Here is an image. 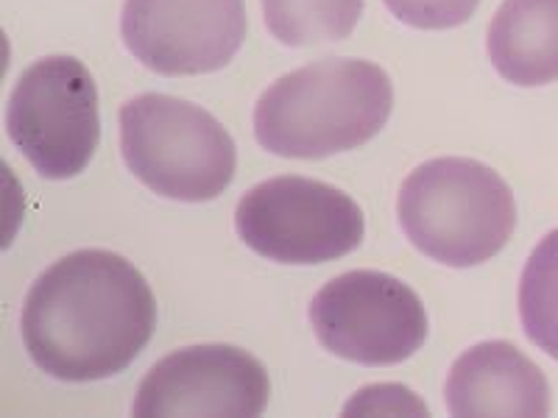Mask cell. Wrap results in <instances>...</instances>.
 <instances>
[{
  "mask_svg": "<svg viewBox=\"0 0 558 418\" xmlns=\"http://www.w3.org/2000/svg\"><path fill=\"white\" fill-rule=\"evenodd\" d=\"M157 330V298L121 254L82 248L45 268L20 316L39 371L62 382L123 374Z\"/></svg>",
  "mask_w": 558,
  "mask_h": 418,
  "instance_id": "6da1fadb",
  "label": "cell"
},
{
  "mask_svg": "<svg viewBox=\"0 0 558 418\" xmlns=\"http://www.w3.org/2000/svg\"><path fill=\"white\" fill-rule=\"evenodd\" d=\"M393 109V84L380 64L322 59L286 73L254 107V137L286 159H324L375 139Z\"/></svg>",
  "mask_w": 558,
  "mask_h": 418,
  "instance_id": "7a4b0ae2",
  "label": "cell"
},
{
  "mask_svg": "<svg viewBox=\"0 0 558 418\" xmlns=\"http://www.w3.org/2000/svg\"><path fill=\"white\" fill-rule=\"evenodd\" d=\"M397 216L411 246L427 260L475 268L508 246L517 201L506 179L477 159L436 157L402 182Z\"/></svg>",
  "mask_w": 558,
  "mask_h": 418,
  "instance_id": "3957f363",
  "label": "cell"
},
{
  "mask_svg": "<svg viewBox=\"0 0 558 418\" xmlns=\"http://www.w3.org/2000/svg\"><path fill=\"white\" fill-rule=\"evenodd\" d=\"M121 153L148 190L184 204L218 198L238 171L227 128L207 109L159 93L121 107Z\"/></svg>",
  "mask_w": 558,
  "mask_h": 418,
  "instance_id": "277c9868",
  "label": "cell"
},
{
  "mask_svg": "<svg viewBox=\"0 0 558 418\" xmlns=\"http://www.w3.org/2000/svg\"><path fill=\"white\" fill-rule=\"evenodd\" d=\"M238 237L279 266H322L355 251L366 221L352 196L307 176L254 184L238 201Z\"/></svg>",
  "mask_w": 558,
  "mask_h": 418,
  "instance_id": "5b68a950",
  "label": "cell"
},
{
  "mask_svg": "<svg viewBox=\"0 0 558 418\" xmlns=\"http://www.w3.org/2000/svg\"><path fill=\"white\" fill-rule=\"evenodd\" d=\"M7 134L39 176H78L101 143L96 78L73 57L34 62L9 96Z\"/></svg>",
  "mask_w": 558,
  "mask_h": 418,
  "instance_id": "8992f818",
  "label": "cell"
},
{
  "mask_svg": "<svg viewBox=\"0 0 558 418\" xmlns=\"http://www.w3.org/2000/svg\"><path fill=\"white\" fill-rule=\"evenodd\" d=\"M313 332L330 355L357 366H400L427 341L422 298L383 271H349L313 296Z\"/></svg>",
  "mask_w": 558,
  "mask_h": 418,
  "instance_id": "52a82bcc",
  "label": "cell"
},
{
  "mask_svg": "<svg viewBox=\"0 0 558 418\" xmlns=\"http://www.w3.org/2000/svg\"><path fill=\"white\" fill-rule=\"evenodd\" d=\"M243 0H126V51L157 76H202L227 67L246 42Z\"/></svg>",
  "mask_w": 558,
  "mask_h": 418,
  "instance_id": "ba28073f",
  "label": "cell"
},
{
  "mask_svg": "<svg viewBox=\"0 0 558 418\" xmlns=\"http://www.w3.org/2000/svg\"><path fill=\"white\" fill-rule=\"evenodd\" d=\"M268 371L246 348L187 346L154 362L132 402L134 416H260Z\"/></svg>",
  "mask_w": 558,
  "mask_h": 418,
  "instance_id": "9c48e42d",
  "label": "cell"
},
{
  "mask_svg": "<svg viewBox=\"0 0 558 418\" xmlns=\"http://www.w3.org/2000/svg\"><path fill=\"white\" fill-rule=\"evenodd\" d=\"M450 416H547L550 382L514 343L486 341L466 348L445 385Z\"/></svg>",
  "mask_w": 558,
  "mask_h": 418,
  "instance_id": "30bf717a",
  "label": "cell"
},
{
  "mask_svg": "<svg viewBox=\"0 0 558 418\" xmlns=\"http://www.w3.org/2000/svg\"><path fill=\"white\" fill-rule=\"evenodd\" d=\"M486 51L514 87L558 82V0H502L488 23Z\"/></svg>",
  "mask_w": 558,
  "mask_h": 418,
  "instance_id": "8fae6325",
  "label": "cell"
},
{
  "mask_svg": "<svg viewBox=\"0 0 558 418\" xmlns=\"http://www.w3.org/2000/svg\"><path fill=\"white\" fill-rule=\"evenodd\" d=\"M266 28L288 48L347 39L363 14V0H260Z\"/></svg>",
  "mask_w": 558,
  "mask_h": 418,
  "instance_id": "7c38bea8",
  "label": "cell"
},
{
  "mask_svg": "<svg viewBox=\"0 0 558 418\" xmlns=\"http://www.w3.org/2000/svg\"><path fill=\"white\" fill-rule=\"evenodd\" d=\"M520 321L527 341L558 362V229L542 237L522 268Z\"/></svg>",
  "mask_w": 558,
  "mask_h": 418,
  "instance_id": "4fadbf2b",
  "label": "cell"
},
{
  "mask_svg": "<svg viewBox=\"0 0 558 418\" xmlns=\"http://www.w3.org/2000/svg\"><path fill=\"white\" fill-rule=\"evenodd\" d=\"M393 17L418 32H445L463 26L481 0H383Z\"/></svg>",
  "mask_w": 558,
  "mask_h": 418,
  "instance_id": "5bb4252c",
  "label": "cell"
},
{
  "mask_svg": "<svg viewBox=\"0 0 558 418\" xmlns=\"http://www.w3.org/2000/svg\"><path fill=\"white\" fill-rule=\"evenodd\" d=\"M347 416L352 413H418V416H427V407L413 396L408 388L400 385H372L363 388L357 396L347 402L343 407Z\"/></svg>",
  "mask_w": 558,
  "mask_h": 418,
  "instance_id": "9a60e30c",
  "label": "cell"
}]
</instances>
